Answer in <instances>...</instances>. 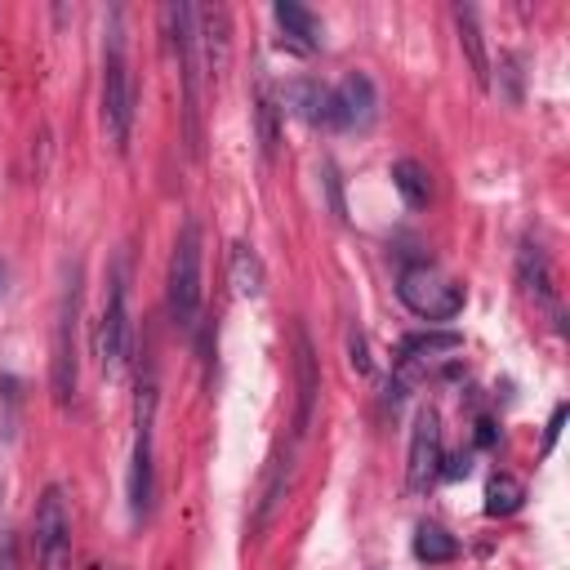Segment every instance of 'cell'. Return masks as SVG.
Segmentation results:
<instances>
[{
    "label": "cell",
    "instance_id": "cell-1",
    "mask_svg": "<svg viewBox=\"0 0 570 570\" xmlns=\"http://www.w3.org/2000/svg\"><path fill=\"white\" fill-rule=\"evenodd\" d=\"M156 374L147 365V374H138V396H134V454H129V517L142 521L151 512V494H156Z\"/></svg>",
    "mask_w": 570,
    "mask_h": 570
},
{
    "label": "cell",
    "instance_id": "cell-2",
    "mask_svg": "<svg viewBox=\"0 0 570 570\" xmlns=\"http://www.w3.org/2000/svg\"><path fill=\"white\" fill-rule=\"evenodd\" d=\"M160 27L169 40V53L183 76V107H187V147L200 156V58H196V13L191 4H165Z\"/></svg>",
    "mask_w": 570,
    "mask_h": 570
},
{
    "label": "cell",
    "instance_id": "cell-3",
    "mask_svg": "<svg viewBox=\"0 0 570 570\" xmlns=\"http://www.w3.org/2000/svg\"><path fill=\"white\" fill-rule=\"evenodd\" d=\"M98 107H102V134H107V142H111L116 151H125V142H129V125H134V76H129V62H125L120 18H111V31H107Z\"/></svg>",
    "mask_w": 570,
    "mask_h": 570
},
{
    "label": "cell",
    "instance_id": "cell-4",
    "mask_svg": "<svg viewBox=\"0 0 570 570\" xmlns=\"http://www.w3.org/2000/svg\"><path fill=\"white\" fill-rule=\"evenodd\" d=\"M396 294L423 321H454L468 303L463 285L454 276H445L436 263H405L396 276Z\"/></svg>",
    "mask_w": 570,
    "mask_h": 570
},
{
    "label": "cell",
    "instance_id": "cell-5",
    "mask_svg": "<svg viewBox=\"0 0 570 570\" xmlns=\"http://www.w3.org/2000/svg\"><path fill=\"white\" fill-rule=\"evenodd\" d=\"M200 227L183 223L169 254V321L178 330H191L200 316Z\"/></svg>",
    "mask_w": 570,
    "mask_h": 570
},
{
    "label": "cell",
    "instance_id": "cell-6",
    "mask_svg": "<svg viewBox=\"0 0 570 570\" xmlns=\"http://www.w3.org/2000/svg\"><path fill=\"white\" fill-rule=\"evenodd\" d=\"M31 552L40 570H71V508L62 485H45L31 517Z\"/></svg>",
    "mask_w": 570,
    "mask_h": 570
},
{
    "label": "cell",
    "instance_id": "cell-7",
    "mask_svg": "<svg viewBox=\"0 0 570 570\" xmlns=\"http://www.w3.org/2000/svg\"><path fill=\"white\" fill-rule=\"evenodd\" d=\"M94 356H98L107 379H116L125 370V356H129V285H125V267L120 263H116V272L107 281V298H102L98 330H94Z\"/></svg>",
    "mask_w": 570,
    "mask_h": 570
},
{
    "label": "cell",
    "instance_id": "cell-8",
    "mask_svg": "<svg viewBox=\"0 0 570 570\" xmlns=\"http://www.w3.org/2000/svg\"><path fill=\"white\" fill-rule=\"evenodd\" d=\"M76 316H80V267H71L62 298H58V321H53V361H49V387L53 401L67 405L76 396Z\"/></svg>",
    "mask_w": 570,
    "mask_h": 570
},
{
    "label": "cell",
    "instance_id": "cell-9",
    "mask_svg": "<svg viewBox=\"0 0 570 570\" xmlns=\"http://www.w3.org/2000/svg\"><path fill=\"white\" fill-rule=\"evenodd\" d=\"M441 463H445V445H441V414H436L432 405H423V410L414 414V428H410L405 485H410L414 494H423L428 485H436Z\"/></svg>",
    "mask_w": 570,
    "mask_h": 570
},
{
    "label": "cell",
    "instance_id": "cell-10",
    "mask_svg": "<svg viewBox=\"0 0 570 570\" xmlns=\"http://www.w3.org/2000/svg\"><path fill=\"white\" fill-rule=\"evenodd\" d=\"M191 13H196V58H200V71H205V80L218 85L227 62H232V13L223 4H200Z\"/></svg>",
    "mask_w": 570,
    "mask_h": 570
},
{
    "label": "cell",
    "instance_id": "cell-11",
    "mask_svg": "<svg viewBox=\"0 0 570 570\" xmlns=\"http://www.w3.org/2000/svg\"><path fill=\"white\" fill-rule=\"evenodd\" d=\"M330 94H334V129H365L379 111V94L365 71H347Z\"/></svg>",
    "mask_w": 570,
    "mask_h": 570
},
{
    "label": "cell",
    "instance_id": "cell-12",
    "mask_svg": "<svg viewBox=\"0 0 570 570\" xmlns=\"http://www.w3.org/2000/svg\"><path fill=\"white\" fill-rule=\"evenodd\" d=\"M294 387H298V405H294V436H303V432L312 428L316 396H321V365H316V352H312V338H307V330H303V325L294 330Z\"/></svg>",
    "mask_w": 570,
    "mask_h": 570
},
{
    "label": "cell",
    "instance_id": "cell-13",
    "mask_svg": "<svg viewBox=\"0 0 570 570\" xmlns=\"http://www.w3.org/2000/svg\"><path fill=\"white\" fill-rule=\"evenodd\" d=\"M276 98H281V111L298 116L303 125H325V129H334V94H330V85H321V80H312V76H298V80H289Z\"/></svg>",
    "mask_w": 570,
    "mask_h": 570
},
{
    "label": "cell",
    "instance_id": "cell-14",
    "mask_svg": "<svg viewBox=\"0 0 570 570\" xmlns=\"http://www.w3.org/2000/svg\"><path fill=\"white\" fill-rule=\"evenodd\" d=\"M272 18H276V27H281V49H289V53H312L316 45H321V18L312 13V9H303V4H294V0H276L272 4Z\"/></svg>",
    "mask_w": 570,
    "mask_h": 570
},
{
    "label": "cell",
    "instance_id": "cell-15",
    "mask_svg": "<svg viewBox=\"0 0 570 570\" xmlns=\"http://www.w3.org/2000/svg\"><path fill=\"white\" fill-rule=\"evenodd\" d=\"M517 281H521V289L525 294H534V303H543L557 321H561V303H557V281H552V263H548V254L534 245V240H525L521 245V254H517Z\"/></svg>",
    "mask_w": 570,
    "mask_h": 570
},
{
    "label": "cell",
    "instance_id": "cell-16",
    "mask_svg": "<svg viewBox=\"0 0 570 570\" xmlns=\"http://www.w3.org/2000/svg\"><path fill=\"white\" fill-rule=\"evenodd\" d=\"M454 352H463V334H454V330H423V334L401 338V365L405 370H428L436 361H454Z\"/></svg>",
    "mask_w": 570,
    "mask_h": 570
},
{
    "label": "cell",
    "instance_id": "cell-17",
    "mask_svg": "<svg viewBox=\"0 0 570 570\" xmlns=\"http://www.w3.org/2000/svg\"><path fill=\"white\" fill-rule=\"evenodd\" d=\"M285 490H289V454L281 459H272V468H267V476H263V490H258V508H254V521H249V530H254V539L272 525V517L281 512V503H285Z\"/></svg>",
    "mask_w": 570,
    "mask_h": 570
},
{
    "label": "cell",
    "instance_id": "cell-18",
    "mask_svg": "<svg viewBox=\"0 0 570 570\" xmlns=\"http://www.w3.org/2000/svg\"><path fill=\"white\" fill-rule=\"evenodd\" d=\"M454 27H459V49L468 53V67L476 76L481 89H490V58H485V40H481V22L472 4H454Z\"/></svg>",
    "mask_w": 570,
    "mask_h": 570
},
{
    "label": "cell",
    "instance_id": "cell-19",
    "mask_svg": "<svg viewBox=\"0 0 570 570\" xmlns=\"http://www.w3.org/2000/svg\"><path fill=\"white\" fill-rule=\"evenodd\" d=\"M254 125H258L263 156L272 160L276 147H281V98H276V89L267 85V76H258V85H254Z\"/></svg>",
    "mask_w": 570,
    "mask_h": 570
},
{
    "label": "cell",
    "instance_id": "cell-20",
    "mask_svg": "<svg viewBox=\"0 0 570 570\" xmlns=\"http://www.w3.org/2000/svg\"><path fill=\"white\" fill-rule=\"evenodd\" d=\"M410 548H414V557H419L423 566H445V561L459 557V539H454L445 525H436V521H419Z\"/></svg>",
    "mask_w": 570,
    "mask_h": 570
},
{
    "label": "cell",
    "instance_id": "cell-21",
    "mask_svg": "<svg viewBox=\"0 0 570 570\" xmlns=\"http://www.w3.org/2000/svg\"><path fill=\"white\" fill-rule=\"evenodd\" d=\"M227 272H232V285H236L240 298H258L263 294V258L254 254V245L236 240L232 258H227Z\"/></svg>",
    "mask_w": 570,
    "mask_h": 570
},
{
    "label": "cell",
    "instance_id": "cell-22",
    "mask_svg": "<svg viewBox=\"0 0 570 570\" xmlns=\"http://www.w3.org/2000/svg\"><path fill=\"white\" fill-rule=\"evenodd\" d=\"M525 503V485L512 472H494L485 481V517H512Z\"/></svg>",
    "mask_w": 570,
    "mask_h": 570
},
{
    "label": "cell",
    "instance_id": "cell-23",
    "mask_svg": "<svg viewBox=\"0 0 570 570\" xmlns=\"http://www.w3.org/2000/svg\"><path fill=\"white\" fill-rule=\"evenodd\" d=\"M392 183H396V191L405 196V205L410 209H423L428 200H432V183H428V169L419 165V160H396L392 165Z\"/></svg>",
    "mask_w": 570,
    "mask_h": 570
},
{
    "label": "cell",
    "instance_id": "cell-24",
    "mask_svg": "<svg viewBox=\"0 0 570 570\" xmlns=\"http://www.w3.org/2000/svg\"><path fill=\"white\" fill-rule=\"evenodd\" d=\"M347 361H352V370H356V374H370V370H374V361H370V347H365V334H361V330H347Z\"/></svg>",
    "mask_w": 570,
    "mask_h": 570
},
{
    "label": "cell",
    "instance_id": "cell-25",
    "mask_svg": "<svg viewBox=\"0 0 570 570\" xmlns=\"http://www.w3.org/2000/svg\"><path fill=\"white\" fill-rule=\"evenodd\" d=\"M566 414H570V405L561 401V405L552 410L548 428H543V445H539V454H552V450H557V441H561V428H566Z\"/></svg>",
    "mask_w": 570,
    "mask_h": 570
},
{
    "label": "cell",
    "instance_id": "cell-26",
    "mask_svg": "<svg viewBox=\"0 0 570 570\" xmlns=\"http://www.w3.org/2000/svg\"><path fill=\"white\" fill-rule=\"evenodd\" d=\"M325 187H330V209H334L338 218H347V214H343V191H338V174H334V165H325Z\"/></svg>",
    "mask_w": 570,
    "mask_h": 570
},
{
    "label": "cell",
    "instance_id": "cell-27",
    "mask_svg": "<svg viewBox=\"0 0 570 570\" xmlns=\"http://www.w3.org/2000/svg\"><path fill=\"white\" fill-rule=\"evenodd\" d=\"M468 468H472V454H454L450 463H441V476H468Z\"/></svg>",
    "mask_w": 570,
    "mask_h": 570
},
{
    "label": "cell",
    "instance_id": "cell-28",
    "mask_svg": "<svg viewBox=\"0 0 570 570\" xmlns=\"http://www.w3.org/2000/svg\"><path fill=\"white\" fill-rule=\"evenodd\" d=\"M494 436H499V432H494V423H490V419H481V423H476V445H494Z\"/></svg>",
    "mask_w": 570,
    "mask_h": 570
},
{
    "label": "cell",
    "instance_id": "cell-29",
    "mask_svg": "<svg viewBox=\"0 0 570 570\" xmlns=\"http://www.w3.org/2000/svg\"><path fill=\"white\" fill-rule=\"evenodd\" d=\"M0 570H9V543L0 548Z\"/></svg>",
    "mask_w": 570,
    "mask_h": 570
},
{
    "label": "cell",
    "instance_id": "cell-30",
    "mask_svg": "<svg viewBox=\"0 0 570 570\" xmlns=\"http://www.w3.org/2000/svg\"><path fill=\"white\" fill-rule=\"evenodd\" d=\"M0 289H4V267H0Z\"/></svg>",
    "mask_w": 570,
    "mask_h": 570
},
{
    "label": "cell",
    "instance_id": "cell-31",
    "mask_svg": "<svg viewBox=\"0 0 570 570\" xmlns=\"http://www.w3.org/2000/svg\"><path fill=\"white\" fill-rule=\"evenodd\" d=\"M94 570H107V566H94Z\"/></svg>",
    "mask_w": 570,
    "mask_h": 570
}]
</instances>
